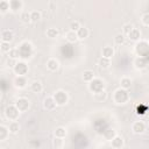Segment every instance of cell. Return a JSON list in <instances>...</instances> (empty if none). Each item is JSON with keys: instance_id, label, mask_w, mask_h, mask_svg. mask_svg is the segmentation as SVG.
Returning a JSON list of instances; mask_svg holds the SVG:
<instances>
[{"instance_id": "cell-1", "label": "cell", "mask_w": 149, "mask_h": 149, "mask_svg": "<svg viewBox=\"0 0 149 149\" xmlns=\"http://www.w3.org/2000/svg\"><path fill=\"white\" fill-rule=\"evenodd\" d=\"M17 49H19V54H20V61L29 59L34 55V45L29 41L21 42L20 45L17 47Z\"/></svg>"}, {"instance_id": "cell-2", "label": "cell", "mask_w": 149, "mask_h": 149, "mask_svg": "<svg viewBox=\"0 0 149 149\" xmlns=\"http://www.w3.org/2000/svg\"><path fill=\"white\" fill-rule=\"evenodd\" d=\"M129 99H130L129 92L127 90L121 88V87L116 88L112 94V100L116 105H125V104H127L129 101Z\"/></svg>"}, {"instance_id": "cell-3", "label": "cell", "mask_w": 149, "mask_h": 149, "mask_svg": "<svg viewBox=\"0 0 149 149\" xmlns=\"http://www.w3.org/2000/svg\"><path fill=\"white\" fill-rule=\"evenodd\" d=\"M3 114H5V118L8 120V121H17L19 118H20V114L21 112L17 109V107L15 106V104H12V105H8L5 111H3Z\"/></svg>"}, {"instance_id": "cell-4", "label": "cell", "mask_w": 149, "mask_h": 149, "mask_svg": "<svg viewBox=\"0 0 149 149\" xmlns=\"http://www.w3.org/2000/svg\"><path fill=\"white\" fill-rule=\"evenodd\" d=\"M52 97H54L57 106H64V105H66L69 102V94L64 90H57V91H55L54 94H52Z\"/></svg>"}, {"instance_id": "cell-5", "label": "cell", "mask_w": 149, "mask_h": 149, "mask_svg": "<svg viewBox=\"0 0 149 149\" xmlns=\"http://www.w3.org/2000/svg\"><path fill=\"white\" fill-rule=\"evenodd\" d=\"M135 51L137 56L147 57L149 55V41H144V40L139 41L135 45Z\"/></svg>"}, {"instance_id": "cell-6", "label": "cell", "mask_w": 149, "mask_h": 149, "mask_svg": "<svg viewBox=\"0 0 149 149\" xmlns=\"http://www.w3.org/2000/svg\"><path fill=\"white\" fill-rule=\"evenodd\" d=\"M29 71V66L28 64L26 63V61H17V63L15 64V66L13 68V72L16 74V76H27Z\"/></svg>"}, {"instance_id": "cell-7", "label": "cell", "mask_w": 149, "mask_h": 149, "mask_svg": "<svg viewBox=\"0 0 149 149\" xmlns=\"http://www.w3.org/2000/svg\"><path fill=\"white\" fill-rule=\"evenodd\" d=\"M88 90L94 94V93H98L100 91H104L105 90V83L102 79L100 78H94L90 84H88Z\"/></svg>"}, {"instance_id": "cell-8", "label": "cell", "mask_w": 149, "mask_h": 149, "mask_svg": "<svg viewBox=\"0 0 149 149\" xmlns=\"http://www.w3.org/2000/svg\"><path fill=\"white\" fill-rule=\"evenodd\" d=\"M14 104H15V106L17 107V109H19L21 113L27 112V111L29 109V107H30V101H29V99L26 98V97H20V98H17Z\"/></svg>"}, {"instance_id": "cell-9", "label": "cell", "mask_w": 149, "mask_h": 149, "mask_svg": "<svg viewBox=\"0 0 149 149\" xmlns=\"http://www.w3.org/2000/svg\"><path fill=\"white\" fill-rule=\"evenodd\" d=\"M146 129H147V125H146L143 121H141V120L134 121L133 125H132V132H133L134 134H136V135L143 134V133L146 132Z\"/></svg>"}, {"instance_id": "cell-10", "label": "cell", "mask_w": 149, "mask_h": 149, "mask_svg": "<svg viewBox=\"0 0 149 149\" xmlns=\"http://www.w3.org/2000/svg\"><path fill=\"white\" fill-rule=\"evenodd\" d=\"M42 105H43V108L45 111H49V112L55 111L56 107H57V104H56V101H55V99H54L52 95L51 97H45L43 99V104Z\"/></svg>"}, {"instance_id": "cell-11", "label": "cell", "mask_w": 149, "mask_h": 149, "mask_svg": "<svg viewBox=\"0 0 149 149\" xmlns=\"http://www.w3.org/2000/svg\"><path fill=\"white\" fill-rule=\"evenodd\" d=\"M13 85L14 87L19 88V90H22V88H26L27 85H28V80H27V77L26 76H16L13 80Z\"/></svg>"}, {"instance_id": "cell-12", "label": "cell", "mask_w": 149, "mask_h": 149, "mask_svg": "<svg viewBox=\"0 0 149 149\" xmlns=\"http://www.w3.org/2000/svg\"><path fill=\"white\" fill-rule=\"evenodd\" d=\"M45 65H47V69H48L50 72H56V71L59 69V66H61L59 61H58L57 58H54V57L49 58V59L47 61Z\"/></svg>"}, {"instance_id": "cell-13", "label": "cell", "mask_w": 149, "mask_h": 149, "mask_svg": "<svg viewBox=\"0 0 149 149\" xmlns=\"http://www.w3.org/2000/svg\"><path fill=\"white\" fill-rule=\"evenodd\" d=\"M133 65L136 70H143L147 68V58L146 57H141V56H136L134 58Z\"/></svg>"}, {"instance_id": "cell-14", "label": "cell", "mask_w": 149, "mask_h": 149, "mask_svg": "<svg viewBox=\"0 0 149 149\" xmlns=\"http://www.w3.org/2000/svg\"><path fill=\"white\" fill-rule=\"evenodd\" d=\"M23 1L21 0H9V7H10V12L13 13H19L22 10L23 8Z\"/></svg>"}, {"instance_id": "cell-15", "label": "cell", "mask_w": 149, "mask_h": 149, "mask_svg": "<svg viewBox=\"0 0 149 149\" xmlns=\"http://www.w3.org/2000/svg\"><path fill=\"white\" fill-rule=\"evenodd\" d=\"M0 36H1V41H2V42H8V43H10V42L14 40V33H13L12 29H2Z\"/></svg>"}, {"instance_id": "cell-16", "label": "cell", "mask_w": 149, "mask_h": 149, "mask_svg": "<svg viewBox=\"0 0 149 149\" xmlns=\"http://www.w3.org/2000/svg\"><path fill=\"white\" fill-rule=\"evenodd\" d=\"M115 55V50L113 47L111 45H105L102 49H101V57L104 58H107V59H112Z\"/></svg>"}, {"instance_id": "cell-17", "label": "cell", "mask_w": 149, "mask_h": 149, "mask_svg": "<svg viewBox=\"0 0 149 149\" xmlns=\"http://www.w3.org/2000/svg\"><path fill=\"white\" fill-rule=\"evenodd\" d=\"M111 147L113 148V149H121L123 146H125V140H123V137L121 136V135H116L111 142Z\"/></svg>"}, {"instance_id": "cell-18", "label": "cell", "mask_w": 149, "mask_h": 149, "mask_svg": "<svg viewBox=\"0 0 149 149\" xmlns=\"http://www.w3.org/2000/svg\"><path fill=\"white\" fill-rule=\"evenodd\" d=\"M81 78H83V80H84L85 83L90 84V83L95 78L94 71H93V70H90V69L84 70V71H83V73H81Z\"/></svg>"}, {"instance_id": "cell-19", "label": "cell", "mask_w": 149, "mask_h": 149, "mask_svg": "<svg viewBox=\"0 0 149 149\" xmlns=\"http://www.w3.org/2000/svg\"><path fill=\"white\" fill-rule=\"evenodd\" d=\"M77 36H78V40H80V41L86 40L90 36V29L85 26H81L77 31Z\"/></svg>"}, {"instance_id": "cell-20", "label": "cell", "mask_w": 149, "mask_h": 149, "mask_svg": "<svg viewBox=\"0 0 149 149\" xmlns=\"http://www.w3.org/2000/svg\"><path fill=\"white\" fill-rule=\"evenodd\" d=\"M127 38L129 41H133V42H136L137 43L139 41H141V30L139 28H134L130 31V34L127 36Z\"/></svg>"}, {"instance_id": "cell-21", "label": "cell", "mask_w": 149, "mask_h": 149, "mask_svg": "<svg viewBox=\"0 0 149 149\" xmlns=\"http://www.w3.org/2000/svg\"><path fill=\"white\" fill-rule=\"evenodd\" d=\"M29 87H30V91L33 93H35V94L41 93L43 91V85H42V83L40 80H33L30 83V86Z\"/></svg>"}, {"instance_id": "cell-22", "label": "cell", "mask_w": 149, "mask_h": 149, "mask_svg": "<svg viewBox=\"0 0 149 149\" xmlns=\"http://www.w3.org/2000/svg\"><path fill=\"white\" fill-rule=\"evenodd\" d=\"M9 134H10V132H9L8 126H5L3 123L0 125V141L1 142L6 141L8 139V136H9Z\"/></svg>"}, {"instance_id": "cell-23", "label": "cell", "mask_w": 149, "mask_h": 149, "mask_svg": "<svg viewBox=\"0 0 149 149\" xmlns=\"http://www.w3.org/2000/svg\"><path fill=\"white\" fill-rule=\"evenodd\" d=\"M116 135H118V133H116V130L113 129V128H108V129H106V130L104 132V134H102L104 139H105L106 141H108V142H111Z\"/></svg>"}, {"instance_id": "cell-24", "label": "cell", "mask_w": 149, "mask_h": 149, "mask_svg": "<svg viewBox=\"0 0 149 149\" xmlns=\"http://www.w3.org/2000/svg\"><path fill=\"white\" fill-rule=\"evenodd\" d=\"M93 98H94V100L98 101V102H105V101L107 100V98H108V94H107L106 90H104V91H100V92H98V93H94V94H93Z\"/></svg>"}, {"instance_id": "cell-25", "label": "cell", "mask_w": 149, "mask_h": 149, "mask_svg": "<svg viewBox=\"0 0 149 149\" xmlns=\"http://www.w3.org/2000/svg\"><path fill=\"white\" fill-rule=\"evenodd\" d=\"M65 40L69 42V43H76L78 41V36H77V33L76 31H72V30H68L64 35Z\"/></svg>"}, {"instance_id": "cell-26", "label": "cell", "mask_w": 149, "mask_h": 149, "mask_svg": "<svg viewBox=\"0 0 149 149\" xmlns=\"http://www.w3.org/2000/svg\"><path fill=\"white\" fill-rule=\"evenodd\" d=\"M68 132H66V128L63 127V126H59L55 129L54 132V137H58V139H65Z\"/></svg>"}, {"instance_id": "cell-27", "label": "cell", "mask_w": 149, "mask_h": 149, "mask_svg": "<svg viewBox=\"0 0 149 149\" xmlns=\"http://www.w3.org/2000/svg\"><path fill=\"white\" fill-rule=\"evenodd\" d=\"M45 35H47V37L54 40V38H57L59 36V30L57 28H55V27H50V28H48L45 30Z\"/></svg>"}, {"instance_id": "cell-28", "label": "cell", "mask_w": 149, "mask_h": 149, "mask_svg": "<svg viewBox=\"0 0 149 149\" xmlns=\"http://www.w3.org/2000/svg\"><path fill=\"white\" fill-rule=\"evenodd\" d=\"M132 86V79L127 76H123L121 79H120V87L123 88V90H129Z\"/></svg>"}, {"instance_id": "cell-29", "label": "cell", "mask_w": 149, "mask_h": 149, "mask_svg": "<svg viewBox=\"0 0 149 149\" xmlns=\"http://www.w3.org/2000/svg\"><path fill=\"white\" fill-rule=\"evenodd\" d=\"M126 40H127V37L122 33H119L114 36V44L115 45H122V44H125Z\"/></svg>"}, {"instance_id": "cell-30", "label": "cell", "mask_w": 149, "mask_h": 149, "mask_svg": "<svg viewBox=\"0 0 149 149\" xmlns=\"http://www.w3.org/2000/svg\"><path fill=\"white\" fill-rule=\"evenodd\" d=\"M8 10H10L9 7V1L8 0H1L0 1V14H6Z\"/></svg>"}, {"instance_id": "cell-31", "label": "cell", "mask_w": 149, "mask_h": 149, "mask_svg": "<svg viewBox=\"0 0 149 149\" xmlns=\"http://www.w3.org/2000/svg\"><path fill=\"white\" fill-rule=\"evenodd\" d=\"M8 128H9L10 134H17L19 130H20V123H19V121H12V122H9Z\"/></svg>"}, {"instance_id": "cell-32", "label": "cell", "mask_w": 149, "mask_h": 149, "mask_svg": "<svg viewBox=\"0 0 149 149\" xmlns=\"http://www.w3.org/2000/svg\"><path fill=\"white\" fill-rule=\"evenodd\" d=\"M42 19V13L40 10H31L30 12V21L31 22H38Z\"/></svg>"}, {"instance_id": "cell-33", "label": "cell", "mask_w": 149, "mask_h": 149, "mask_svg": "<svg viewBox=\"0 0 149 149\" xmlns=\"http://www.w3.org/2000/svg\"><path fill=\"white\" fill-rule=\"evenodd\" d=\"M12 50V47H10V43H8V42H0V51L2 52V54H9V51Z\"/></svg>"}, {"instance_id": "cell-34", "label": "cell", "mask_w": 149, "mask_h": 149, "mask_svg": "<svg viewBox=\"0 0 149 149\" xmlns=\"http://www.w3.org/2000/svg\"><path fill=\"white\" fill-rule=\"evenodd\" d=\"M134 28H135V27H134L132 23H125V24L122 26V31H121V33H122V34H123V35L127 37V36L130 34V31H132Z\"/></svg>"}, {"instance_id": "cell-35", "label": "cell", "mask_w": 149, "mask_h": 149, "mask_svg": "<svg viewBox=\"0 0 149 149\" xmlns=\"http://www.w3.org/2000/svg\"><path fill=\"white\" fill-rule=\"evenodd\" d=\"M52 146L56 149H62L64 146V139H58V137H54L52 140Z\"/></svg>"}, {"instance_id": "cell-36", "label": "cell", "mask_w": 149, "mask_h": 149, "mask_svg": "<svg viewBox=\"0 0 149 149\" xmlns=\"http://www.w3.org/2000/svg\"><path fill=\"white\" fill-rule=\"evenodd\" d=\"M20 19H21V21L24 22V23L31 22V21H30V12H28V10L22 12V13L20 14Z\"/></svg>"}, {"instance_id": "cell-37", "label": "cell", "mask_w": 149, "mask_h": 149, "mask_svg": "<svg viewBox=\"0 0 149 149\" xmlns=\"http://www.w3.org/2000/svg\"><path fill=\"white\" fill-rule=\"evenodd\" d=\"M8 58H13V59H20V54H19V49L17 48H12V50L8 54Z\"/></svg>"}, {"instance_id": "cell-38", "label": "cell", "mask_w": 149, "mask_h": 149, "mask_svg": "<svg viewBox=\"0 0 149 149\" xmlns=\"http://www.w3.org/2000/svg\"><path fill=\"white\" fill-rule=\"evenodd\" d=\"M81 27V24H80V22L79 21H77V20H74V21H71L70 22V24H69V28H70V30H72V31H78V29Z\"/></svg>"}, {"instance_id": "cell-39", "label": "cell", "mask_w": 149, "mask_h": 149, "mask_svg": "<svg viewBox=\"0 0 149 149\" xmlns=\"http://www.w3.org/2000/svg\"><path fill=\"white\" fill-rule=\"evenodd\" d=\"M141 23L146 27H149V12H146L141 15Z\"/></svg>"}, {"instance_id": "cell-40", "label": "cell", "mask_w": 149, "mask_h": 149, "mask_svg": "<svg viewBox=\"0 0 149 149\" xmlns=\"http://www.w3.org/2000/svg\"><path fill=\"white\" fill-rule=\"evenodd\" d=\"M99 65H100L101 68H104V69H107V68H109V65H111V59H107V58L101 57V58L99 59Z\"/></svg>"}, {"instance_id": "cell-41", "label": "cell", "mask_w": 149, "mask_h": 149, "mask_svg": "<svg viewBox=\"0 0 149 149\" xmlns=\"http://www.w3.org/2000/svg\"><path fill=\"white\" fill-rule=\"evenodd\" d=\"M56 7H57V6H56V2H55V1H49V2H48V8H49L50 10H55Z\"/></svg>"}, {"instance_id": "cell-42", "label": "cell", "mask_w": 149, "mask_h": 149, "mask_svg": "<svg viewBox=\"0 0 149 149\" xmlns=\"http://www.w3.org/2000/svg\"><path fill=\"white\" fill-rule=\"evenodd\" d=\"M146 112H147V107H141V106L137 107V114H144Z\"/></svg>"}, {"instance_id": "cell-43", "label": "cell", "mask_w": 149, "mask_h": 149, "mask_svg": "<svg viewBox=\"0 0 149 149\" xmlns=\"http://www.w3.org/2000/svg\"><path fill=\"white\" fill-rule=\"evenodd\" d=\"M147 127H148V128H149V122H148V126H147Z\"/></svg>"}, {"instance_id": "cell-44", "label": "cell", "mask_w": 149, "mask_h": 149, "mask_svg": "<svg viewBox=\"0 0 149 149\" xmlns=\"http://www.w3.org/2000/svg\"><path fill=\"white\" fill-rule=\"evenodd\" d=\"M1 149H3V148H1Z\"/></svg>"}]
</instances>
